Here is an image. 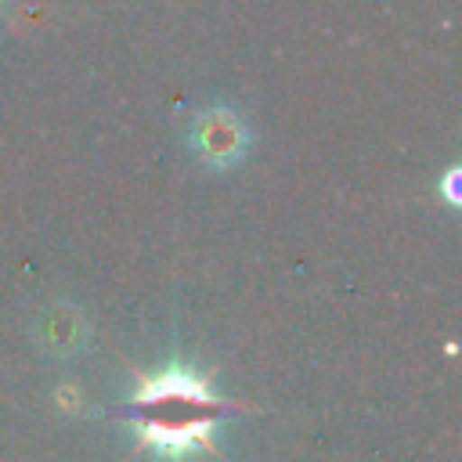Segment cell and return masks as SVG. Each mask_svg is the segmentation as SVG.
<instances>
[{"mask_svg": "<svg viewBox=\"0 0 462 462\" xmlns=\"http://www.w3.org/2000/svg\"><path fill=\"white\" fill-rule=\"evenodd\" d=\"M162 401H188V404H202V408H220V401L209 393V379L199 375L195 368H184L180 361L166 365L162 372L137 379L134 404H162Z\"/></svg>", "mask_w": 462, "mask_h": 462, "instance_id": "6da1fadb", "label": "cell"}, {"mask_svg": "<svg viewBox=\"0 0 462 462\" xmlns=\"http://www.w3.org/2000/svg\"><path fill=\"white\" fill-rule=\"evenodd\" d=\"M213 419H180V422H166V419H134V433L137 444L148 451H159L166 458H180L188 451H213Z\"/></svg>", "mask_w": 462, "mask_h": 462, "instance_id": "7a4b0ae2", "label": "cell"}, {"mask_svg": "<svg viewBox=\"0 0 462 462\" xmlns=\"http://www.w3.org/2000/svg\"><path fill=\"white\" fill-rule=\"evenodd\" d=\"M195 152L206 162H235L245 148V126L235 112L227 108H209L199 123H195Z\"/></svg>", "mask_w": 462, "mask_h": 462, "instance_id": "3957f363", "label": "cell"}, {"mask_svg": "<svg viewBox=\"0 0 462 462\" xmlns=\"http://www.w3.org/2000/svg\"><path fill=\"white\" fill-rule=\"evenodd\" d=\"M36 336H40V343H43L51 354H72L76 346H83L87 325H83V318H79L76 307L54 303V307H47V310L40 314Z\"/></svg>", "mask_w": 462, "mask_h": 462, "instance_id": "277c9868", "label": "cell"}]
</instances>
